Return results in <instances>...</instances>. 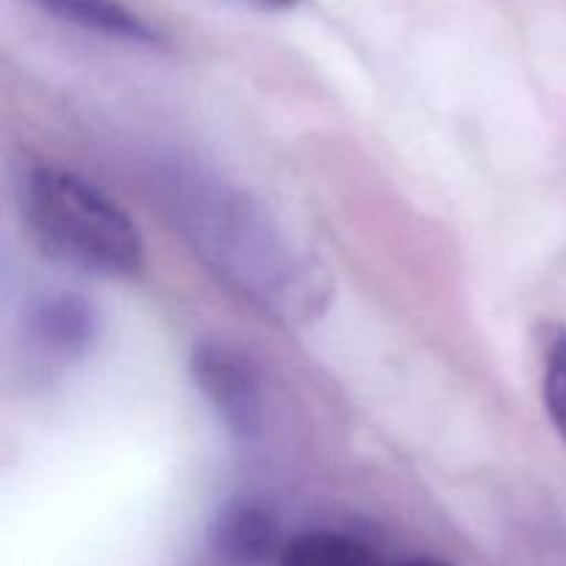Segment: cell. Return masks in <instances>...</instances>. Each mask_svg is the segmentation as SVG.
<instances>
[{
  "label": "cell",
  "mask_w": 566,
  "mask_h": 566,
  "mask_svg": "<svg viewBox=\"0 0 566 566\" xmlns=\"http://www.w3.org/2000/svg\"><path fill=\"white\" fill-rule=\"evenodd\" d=\"M158 191L193 254L260 313L304 324L326 307V269L258 197L197 166L164 169Z\"/></svg>",
  "instance_id": "1"
},
{
  "label": "cell",
  "mask_w": 566,
  "mask_h": 566,
  "mask_svg": "<svg viewBox=\"0 0 566 566\" xmlns=\"http://www.w3.org/2000/svg\"><path fill=\"white\" fill-rule=\"evenodd\" d=\"M258 3H263V6H276V9H291V6H296L298 0H258Z\"/></svg>",
  "instance_id": "10"
},
{
  "label": "cell",
  "mask_w": 566,
  "mask_h": 566,
  "mask_svg": "<svg viewBox=\"0 0 566 566\" xmlns=\"http://www.w3.org/2000/svg\"><path fill=\"white\" fill-rule=\"evenodd\" d=\"M396 566H451L446 562H434V558H409V562H401Z\"/></svg>",
  "instance_id": "9"
},
{
  "label": "cell",
  "mask_w": 566,
  "mask_h": 566,
  "mask_svg": "<svg viewBox=\"0 0 566 566\" xmlns=\"http://www.w3.org/2000/svg\"><path fill=\"white\" fill-rule=\"evenodd\" d=\"M28 224L50 254L99 276H133L144 265L136 221L97 182L61 166L28 171Z\"/></svg>",
  "instance_id": "2"
},
{
  "label": "cell",
  "mask_w": 566,
  "mask_h": 566,
  "mask_svg": "<svg viewBox=\"0 0 566 566\" xmlns=\"http://www.w3.org/2000/svg\"><path fill=\"white\" fill-rule=\"evenodd\" d=\"M216 551L227 564L235 566H260L276 556L280 562V531L269 509L260 503H232L224 509L219 525H216Z\"/></svg>",
  "instance_id": "5"
},
{
  "label": "cell",
  "mask_w": 566,
  "mask_h": 566,
  "mask_svg": "<svg viewBox=\"0 0 566 566\" xmlns=\"http://www.w3.org/2000/svg\"><path fill=\"white\" fill-rule=\"evenodd\" d=\"M193 381L232 437H258L263 423V398L258 374L247 357L221 343H202L193 352Z\"/></svg>",
  "instance_id": "3"
},
{
  "label": "cell",
  "mask_w": 566,
  "mask_h": 566,
  "mask_svg": "<svg viewBox=\"0 0 566 566\" xmlns=\"http://www.w3.org/2000/svg\"><path fill=\"white\" fill-rule=\"evenodd\" d=\"M280 566H381L365 542L337 531H307L282 547Z\"/></svg>",
  "instance_id": "7"
},
{
  "label": "cell",
  "mask_w": 566,
  "mask_h": 566,
  "mask_svg": "<svg viewBox=\"0 0 566 566\" xmlns=\"http://www.w3.org/2000/svg\"><path fill=\"white\" fill-rule=\"evenodd\" d=\"M542 392H545L547 415L566 442V329H558L547 343Z\"/></svg>",
  "instance_id": "8"
},
{
  "label": "cell",
  "mask_w": 566,
  "mask_h": 566,
  "mask_svg": "<svg viewBox=\"0 0 566 566\" xmlns=\"http://www.w3.org/2000/svg\"><path fill=\"white\" fill-rule=\"evenodd\" d=\"M22 329L48 363H75L97 343L99 313L81 293L50 291L33 298Z\"/></svg>",
  "instance_id": "4"
},
{
  "label": "cell",
  "mask_w": 566,
  "mask_h": 566,
  "mask_svg": "<svg viewBox=\"0 0 566 566\" xmlns=\"http://www.w3.org/2000/svg\"><path fill=\"white\" fill-rule=\"evenodd\" d=\"M44 11L83 31L130 44H158V28L149 25L138 11L122 0H36Z\"/></svg>",
  "instance_id": "6"
}]
</instances>
